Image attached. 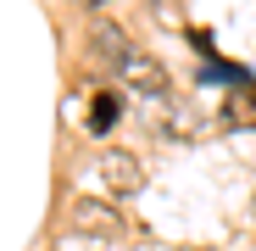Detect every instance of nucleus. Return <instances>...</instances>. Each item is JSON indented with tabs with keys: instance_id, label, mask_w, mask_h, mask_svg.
<instances>
[{
	"instance_id": "f257e3e1",
	"label": "nucleus",
	"mask_w": 256,
	"mask_h": 251,
	"mask_svg": "<svg viewBox=\"0 0 256 251\" xmlns=\"http://www.w3.org/2000/svg\"><path fill=\"white\" fill-rule=\"evenodd\" d=\"M100 45L117 56V73H122V84H128V90H140V95H162V67L145 56V51H134V45H128V39H117V34H100Z\"/></svg>"
},
{
	"instance_id": "f03ea898",
	"label": "nucleus",
	"mask_w": 256,
	"mask_h": 251,
	"mask_svg": "<svg viewBox=\"0 0 256 251\" xmlns=\"http://www.w3.org/2000/svg\"><path fill=\"white\" fill-rule=\"evenodd\" d=\"M67 223H72L78 234H100V240H122V234H128V218L117 212V206L95 201V195H78L72 212H67Z\"/></svg>"
},
{
	"instance_id": "7ed1b4c3",
	"label": "nucleus",
	"mask_w": 256,
	"mask_h": 251,
	"mask_svg": "<svg viewBox=\"0 0 256 251\" xmlns=\"http://www.w3.org/2000/svg\"><path fill=\"white\" fill-rule=\"evenodd\" d=\"M100 179H106L117 195H134V190L145 184V167H140V156H128V151H106V156H100Z\"/></svg>"
},
{
	"instance_id": "20e7f679",
	"label": "nucleus",
	"mask_w": 256,
	"mask_h": 251,
	"mask_svg": "<svg viewBox=\"0 0 256 251\" xmlns=\"http://www.w3.org/2000/svg\"><path fill=\"white\" fill-rule=\"evenodd\" d=\"M112 123H117V101H112V95H95V106H90V129L106 134Z\"/></svg>"
},
{
	"instance_id": "39448f33",
	"label": "nucleus",
	"mask_w": 256,
	"mask_h": 251,
	"mask_svg": "<svg viewBox=\"0 0 256 251\" xmlns=\"http://www.w3.org/2000/svg\"><path fill=\"white\" fill-rule=\"evenodd\" d=\"M84 6H112V0H84Z\"/></svg>"
}]
</instances>
